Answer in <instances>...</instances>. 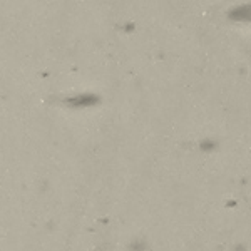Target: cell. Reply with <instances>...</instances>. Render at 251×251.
Segmentation results:
<instances>
[{
    "label": "cell",
    "mask_w": 251,
    "mask_h": 251,
    "mask_svg": "<svg viewBox=\"0 0 251 251\" xmlns=\"http://www.w3.org/2000/svg\"><path fill=\"white\" fill-rule=\"evenodd\" d=\"M231 19L240 20V22H251V3H245V5L236 7L231 12Z\"/></svg>",
    "instance_id": "6da1fadb"
}]
</instances>
